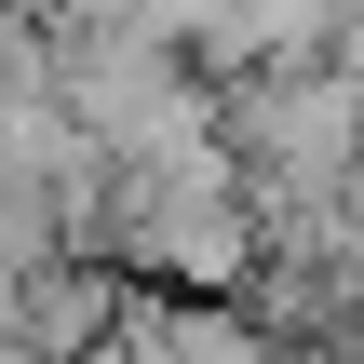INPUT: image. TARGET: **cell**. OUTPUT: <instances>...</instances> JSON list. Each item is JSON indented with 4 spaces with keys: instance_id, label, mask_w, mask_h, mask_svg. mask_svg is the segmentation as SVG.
<instances>
[{
    "instance_id": "1",
    "label": "cell",
    "mask_w": 364,
    "mask_h": 364,
    "mask_svg": "<svg viewBox=\"0 0 364 364\" xmlns=\"http://www.w3.org/2000/svg\"><path fill=\"white\" fill-rule=\"evenodd\" d=\"M108 257H122L135 284L257 297V270H270L257 176H243V162H203V176H122V189H108Z\"/></svg>"
},
{
    "instance_id": "2",
    "label": "cell",
    "mask_w": 364,
    "mask_h": 364,
    "mask_svg": "<svg viewBox=\"0 0 364 364\" xmlns=\"http://www.w3.org/2000/svg\"><path fill=\"white\" fill-rule=\"evenodd\" d=\"M0 14H14V0H0Z\"/></svg>"
}]
</instances>
